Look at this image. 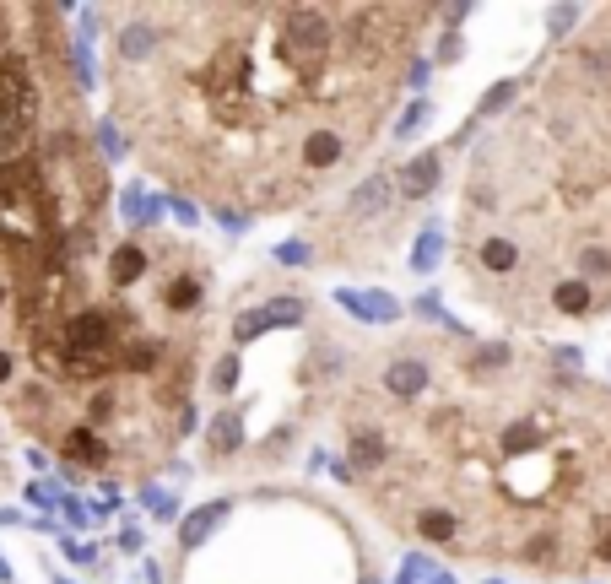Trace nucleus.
Returning a JSON list of instances; mask_svg holds the SVG:
<instances>
[{
    "instance_id": "nucleus-5",
    "label": "nucleus",
    "mask_w": 611,
    "mask_h": 584,
    "mask_svg": "<svg viewBox=\"0 0 611 584\" xmlns=\"http://www.w3.org/2000/svg\"><path fill=\"white\" fill-rule=\"evenodd\" d=\"M401 233H406V211L390 174L363 179L336 211L314 217V244L325 249V260H341V265H379L384 249Z\"/></svg>"
},
{
    "instance_id": "nucleus-3",
    "label": "nucleus",
    "mask_w": 611,
    "mask_h": 584,
    "mask_svg": "<svg viewBox=\"0 0 611 584\" xmlns=\"http://www.w3.org/2000/svg\"><path fill=\"white\" fill-rule=\"evenodd\" d=\"M60 6H0V395L49 330L114 292L152 228H114Z\"/></svg>"
},
{
    "instance_id": "nucleus-2",
    "label": "nucleus",
    "mask_w": 611,
    "mask_h": 584,
    "mask_svg": "<svg viewBox=\"0 0 611 584\" xmlns=\"http://www.w3.org/2000/svg\"><path fill=\"white\" fill-rule=\"evenodd\" d=\"M341 482L460 563L611 568V390L503 341L401 336L341 374Z\"/></svg>"
},
{
    "instance_id": "nucleus-4",
    "label": "nucleus",
    "mask_w": 611,
    "mask_h": 584,
    "mask_svg": "<svg viewBox=\"0 0 611 584\" xmlns=\"http://www.w3.org/2000/svg\"><path fill=\"white\" fill-rule=\"evenodd\" d=\"M179 557V584H374L352 525L292 487L222 498L217 525Z\"/></svg>"
},
{
    "instance_id": "nucleus-9",
    "label": "nucleus",
    "mask_w": 611,
    "mask_h": 584,
    "mask_svg": "<svg viewBox=\"0 0 611 584\" xmlns=\"http://www.w3.org/2000/svg\"><path fill=\"white\" fill-rule=\"evenodd\" d=\"M433 255H438V228H428V238H422V255L411 260L417 271H433Z\"/></svg>"
},
{
    "instance_id": "nucleus-10",
    "label": "nucleus",
    "mask_w": 611,
    "mask_h": 584,
    "mask_svg": "<svg viewBox=\"0 0 611 584\" xmlns=\"http://www.w3.org/2000/svg\"><path fill=\"white\" fill-rule=\"evenodd\" d=\"M0 482H6V444H0Z\"/></svg>"
},
{
    "instance_id": "nucleus-1",
    "label": "nucleus",
    "mask_w": 611,
    "mask_h": 584,
    "mask_svg": "<svg viewBox=\"0 0 611 584\" xmlns=\"http://www.w3.org/2000/svg\"><path fill=\"white\" fill-rule=\"evenodd\" d=\"M119 146L228 228L320 201L363 163L444 11L352 0L109 6Z\"/></svg>"
},
{
    "instance_id": "nucleus-8",
    "label": "nucleus",
    "mask_w": 611,
    "mask_h": 584,
    "mask_svg": "<svg viewBox=\"0 0 611 584\" xmlns=\"http://www.w3.org/2000/svg\"><path fill=\"white\" fill-rule=\"evenodd\" d=\"M422 119H428V103H411V109L401 114V125H395V136H417V130H422Z\"/></svg>"
},
{
    "instance_id": "nucleus-6",
    "label": "nucleus",
    "mask_w": 611,
    "mask_h": 584,
    "mask_svg": "<svg viewBox=\"0 0 611 584\" xmlns=\"http://www.w3.org/2000/svg\"><path fill=\"white\" fill-rule=\"evenodd\" d=\"M438 179H444V157H438V152H422L417 163L395 168V195H401V206H406V201H428V195L438 190Z\"/></svg>"
},
{
    "instance_id": "nucleus-7",
    "label": "nucleus",
    "mask_w": 611,
    "mask_h": 584,
    "mask_svg": "<svg viewBox=\"0 0 611 584\" xmlns=\"http://www.w3.org/2000/svg\"><path fill=\"white\" fill-rule=\"evenodd\" d=\"M379 292H341V303H347L352 314H363V320H395V303H374Z\"/></svg>"
}]
</instances>
